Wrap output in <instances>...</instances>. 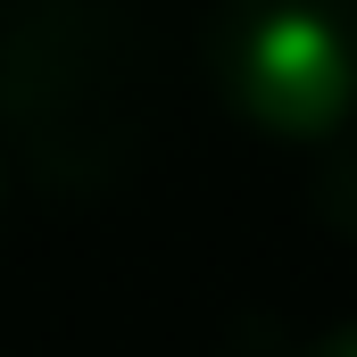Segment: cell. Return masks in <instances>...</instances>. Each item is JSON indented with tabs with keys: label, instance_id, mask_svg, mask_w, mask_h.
<instances>
[{
	"label": "cell",
	"instance_id": "6da1fadb",
	"mask_svg": "<svg viewBox=\"0 0 357 357\" xmlns=\"http://www.w3.org/2000/svg\"><path fill=\"white\" fill-rule=\"evenodd\" d=\"M150 50L125 0H0V150L59 191L142 158Z\"/></svg>",
	"mask_w": 357,
	"mask_h": 357
},
{
	"label": "cell",
	"instance_id": "7a4b0ae2",
	"mask_svg": "<svg viewBox=\"0 0 357 357\" xmlns=\"http://www.w3.org/2000/svg\"><path fill=\"white\" fill-rule=\"evenodd\" d=\"M199 59L241 125L324 142L357 116V0H216Z\"/></svg>",
	"mask_w": 357,
	"mask_h": 357
},
{
	"label": "cell",
	"instance_id": "3957f363",
	"mask_svg": "<svg viewBox=\"0 0 357 357\" xmlns=\"http://www.w3.org/2000/svg\"><path fill=\"white\" fill-rule=\"evenodd\" d=\"M307 357H357V316H349V324H341V333H324V341H316V349H307Z\"/></svg>",
	"mask_w": 357,
	"mask_h": 357
},
{
	"label": "cell",
	"instance_id": "277c9868",
	"mask_svg": "<svg viewBox=\"0 0 357 357\" xmlns=\"http://www.w3.org/2000/svg\"><path fill=\"white\" fill-rule=\"evenodd\" d=\"M8 199H17V158L0 150V225H8Z\"/></svg>",
	"mask_w": 357,
	"mask_h": 357
}]
</instances>
